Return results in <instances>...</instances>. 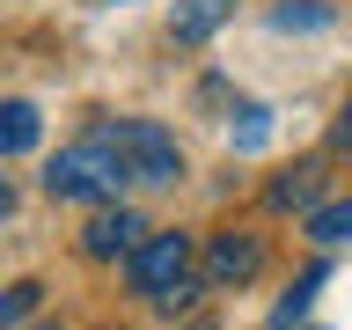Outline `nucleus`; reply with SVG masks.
<instances>
[{"instance_id":"obj_1","label":"nucleus","mask_w":352,"mask_h":330,"mask_svg":"<svg viewBox=\"0 0 352 330\" xmlns=\"http://www.w3.org/2000/svg\"><path fill=\"white\" fill-rule=\"evenodd\" d=\"M88 140H103V147L125 162L132 184H176V176H184V147H176V132L154 125V118H96Z\"/></svg>"},{"instance_id":"obj_2","label":"nucleus","mask_w":352,"mask_h":330,"mask_svg":"<svg viewBox=\"0 0 352 330\" xmlns=\"http://www.w3.org/2000/svg\"><path fill=\"white\" fill-rule=\"evenodd\" d=\"M118 184H132L125 162L103 147V140H81V147H66L44 162V191L52 198H88V206H110L118 198Z\"/></svg>"},{"instance_id":"obj_3","label":"nucleus","mask_w":352,"mask_h":330,"mask_svg":"<svg viewBox=\"0 0 352 330\" xmlns=\"http://www.w3.org/2000/svg\"><path fill=\"white\" fill-rule=\"evenodd\" d=\"M132 286L147 294V301H191V235L184 228H162V235H147L140 250H132Z\"/></svg>"},{"instance_id":"obj_4","label":"nucleus","mask_w":352,"mask_h":330,"mask_svg":"<svg viewBox=\"0 0 352 330\" xmlns=\"http://www.w3.org/2000/svg\"><path fill=\"white\" fill-rule=\"evenodd\" d=\"M264 272V242L242 235V228H228V235H213V250H206V279L213 286H250Z\"/></svg>"},{"instance_id":"obj_5","label":"nucleus","mask_w":352,"mask_h":330,"mask_svg":"<svg viewBox=\"0 0 352 330\" xmlns=\"http://www.w3.org/2000/svg\"><path fill=\"white\" fill-rule=\"evenodd\" d=\"M140 235H147V220L132 213V206H110V213H96L81 228V250L88 257H118V250H140Z\"/></svg>"},{"instance_id":"obj_6","label":"nucleus","mask_w":352,"mask_h":330,"mask_svg":"<svg viewBox=\"0 0 352 330\" xmlns=\"http://www.w3.org/2000/svg\"><path fill=\"white\" fill-rule=\"evenodd\" d=\"M228 15H235V0H184V8L169 15V37L176 44H206Z\"/></svg>"},{"instance_id":"obj_7","label":"nucleus","mask_w":352,"mask_h":330,"mask_svg":"<svg viewBox=\"0 0 352 330\" xmlns=\"http://www.w3.org/2000/svg\"><path fill=\"white\" fill-rule=\"evenodd\" d=\"M37 132H44L37 103H0V154H30Z\"/></svg>"},{"instance_id":"obj_8","label":"nucleus","mask_w":352,"mask_h":330,"mask_svg":"<svg viewBox=\"0 0 352 330\" xmlns=\"http://www.w3.org/2000/svg\"><path fill=\"white\" fill-rule=\"evenodd\" d=\"M323 279H330L323 264H308L301 279H294V294H286V301L272 308V323H264V330H294V323H301V316H308V301H316V286H323Z\"/></svg>"},{"instance_id":"obj_9","label":"nucleus","mask_w":352,"mask_h":330,"mask_svg":"<svg viewBox=\"0 0 352 330\" xmlns=\"http://www.w3.org/2000/svg\"><path fill=\"white\" fill-rule=\"evenodd\" d=\"M308 235L316 242H352V198L323 206V213H308Z\"/></svg>"},{"instance_id":"obj_10","label":"nucleus","mask_w":352,"mask_h":330,"mask_svg":"<svg viewBox=\"0 0 352 330\" xmlns=\"http://www.w3.org/2000/svg\"><path fill=\"white\" fill-rule=\"evenodd\" d=\"M44 301V286L37 279H22V286H8V294H0V330H15L22 316H30V308Z\"/></svg>"},{"instance_id":"obj_11","label":"nucleus","mask_w":352,"mask_h":330,"mask_svg":"<svg viewBox=\"0 0 352 330\" xmlns=\"http://www.w3.org/2000/svg\"><path fill=\"white\" fill-rule=\"evenodd\" d=\"M235 118H242V125H235V147H264V132H272V110H264V103H242Z\"/></svg>"},{"instance_id":"obj_12","label":"nucleus","mask_w":352,"mask_h":330,"mask_svg":"<svg viewBox=\"0 0 352 330\" xmlns=\"http://www.w3.org/2000/svg\"><path fill=\"white\" fill-rule=\"evenodd\" d=\"M308 191H316V169H286L279 184H272V206H301Z\"/></svg>"},{"instance_id":"obj_13","label":"nucleus","mask_w":352,"mask_h":330,"mask_svg":"<svg viewBox=\"0 0 352 330\" xmlns=\"http://www.w3.org/2000/svg\"><path fill=\"white\" fill-rule=\"evenodd\" d=\"M272 22H279V30H316V22H330V15L323 8H279Z\"/></svg>"},{"instance_id":"obj_14","label":"nucleus","mask_w":352,"mask_h":330,"mask_svg":"<svg viewBox=\"0 0 352 330\" xmlns=\"http://www.w3.org/2000/svg\"><path fill=\"white\" fill-rule=\"evenodd\" d=\"M330 140H338V147L352 154V110H345V118H338V132H330Z\"/></svg>"},{"instance_id":"obj_15","label":"nucleus","mask_w":352,"mask_h":330,"mask_svg":"<svg viewBox=\"0 0 352 330\" xmlns=\"http://www.w3.org/2000/svg\"><path fill=\"white\" fill-rule=\"evenodd\" d=\"M15 213V184H8V176H0V220Z\"/></svg>"},{"instance_id":"obj_16","label":"nucleus","mask_w":352,"mask_h":330,"mask_svg":"<svg viewBox=\"0 0 352 330\" xmlns=\"http://www.w3.org/2000/svg\"><path fill=\"white\" fill-rule=\"evenodd\" d=\"M96 8H125V0H96Z\"/></svg>"}]
</instances>
